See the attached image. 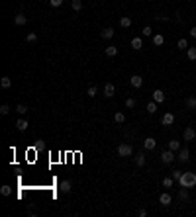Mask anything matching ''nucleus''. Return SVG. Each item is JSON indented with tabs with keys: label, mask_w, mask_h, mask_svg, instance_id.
Wrapping results in <instances>:
<instances>
[{
	"label": "nucleus",
	"mask_w": 196,
	"mask_h": 217,
	"mask_svg": "<svg viewBox=\"0 0 196 217\" xmlns=\"http://www.w3.org/2000/svg\"><path fill=\"white\" fill-rule=\"evenodd\" d=\"M135 164H137V166H143V164H145V155H143V153H137V157H135Z\"/></svg>",
	"instance_id": "26"
},
{
	"label": "nucleus",
	"mask_w": 196,
	"mask_h": 217,
	"mask_svg": "<svg viewBox=\"0 0 196 217\" xmlns=\"http://www.w3.org/2000/svg\"><path fill=\"white\" fill-rule=\"evenodd\" d=\"M178 184L184 186V188H194L196 186V174H194V172H184V174L180 176Z\"/></svg>",
	"instance_id": "1"
},
{
	"label": "nucleus",
	"mask_w": 196,
	"mask_h": 217,
	"mask_svg": "<svg viewBox=\"0 0 196 217\" xmlns=\"http://www.w3.org/2000/svg\"><path fill=\"white\" fill-rule=\"evenodd\" d=\"M178 200H188V192H186V188L184 186H180V190H178Z\"/></svg>",
	"instance_id": "24"
},
{
	"label": "nucleus",
	"mask_w": 196,
	"mask_h": 217,
	"mask_svg": "<svg viewBox=\"0 0 196 217\" xmlns=\"http://www.w3.org/2000/svg\"><path fill=\"white\" fill-rule=\"evenodd\" d=\"M180 176H183V172H180V170H173V180H175V182H178Z\"/></svg>",
	"instance_id": "37"
},
{
	"label": "nucleus",
	"mask_w": 196,
	"mask_h": 217,
	"mask_svg": "<svg viewBox=\"0 0 196 217\" xmlns=\"http://www.w3.org/2000/svg\"><path fill=\"white\" fill-rule=\"evenodd\" d=\"M106 55L108 57H116V55H118V47H116V45H108L106 47Z\"/></svg>",
	"instance_id": "19"
},
{
	"label": "nucleus",
	"mask_w": 196,
	"mask_h": 217,
	"mask_svg": "<svg viewBox=\"0 0 196 217\" xmlns=\"http://www.w3.org/2000/svg\"><path fill=\"white\" fill-rule=\"evenodd\" d=\"M16 127H18V131H26V129H28V119L20 118V119L16 121Z\"/></svg>",
	"instance_id": "14"
},
{
	"label": "nucleus",
	"mask_w": 196,
	"mask_h": 217,
	"mask_svg": "<svg viewBox=\"0 0 196 217\" xmlns=\"http://www.w3.org/2000/svg\"><path fill=\"white\" fill-rule=\"evenodd\" d=\"M8 112H10V106L8 104H2V106H0V113H2V115H6Z\"/></svg>",
	"instance_id": "36"
},
{
	"label": "nucleus",
	"mask_w": 196,
	"mask_h": 217,
	"mask_svg": "<svg viewBox=\"0 0 196 217\" xmlns=\"http://www.w3.org/2000/svg\"><path fill=\"white\" fill-rule=\"evenodd\" d=\"M186 55H188V59H190V61H196V47H188L186 49Z\"/></svg>",
	"instance_id": "25"
},
{
	"label": "nucleus",
	"mask_w": 196,
	"mask_h": 217,
	"mask_svg": "<svg viewBox=\"0 0 196 217\" xmlns=\"http://www.w3.org/2000/svg\"><path fill=\"white\" fill-rule=\"evenodd\" d=\"M190 37L196 39V27H190Z\"/></svg>",
	"instance_id": "41"
},
{
	"label": "nucleus",
	"mask_w": 196,
	"mask_h": 217,
	"mask_svg": "<svg viewBox=\"0 0 196 217\" xmlns=\"http://www.w3.org/2000/svg\"><path fill=\"white\" fill-rule=\"evenodd\" d=\"M26 41L28 43H35V41H38V35H35V33H28L26 35Z\"/></svg>",
	"instance_id": "34"
},
{
	"label": "nucleus",
	"mask_w": 196,
	"mask_h": 217,
	"mask_svg": "<svg viewBox=\"0 0 196 217\" xmlns=\"http://www.w3.org/2000/svg\"><path fill=\"white\" fill-rule=\"evenodd\" d=\"M173 123H175V115H173L171 112H167L163 118H161V125H167V127H169V125H173Z\"/></svg>",
	"instance_id": "4"
},
{
	"label": "nucleus",
	"mask_w": 196,
	"mask_h": 217,
	"mask_svg": "<svg viewBox=\"0 0 196 217\" xmlns=\"http://www.w3.org/2000/svg\"><path fill=\"white\" fill-rule=\"evenodd\" d=\"M129 84H132V86H133V88H139V86L143 84V78H141L139 75H133L132 78H129Z\"/></svg>",
	"instance_id": "8"
},
{
	"label": "nucleus",
	"mask_w": 196,
	"mask_h": 217,
	"mask_svg": "<svg viewBox=\"0 0 196 217\" xmlns=\"http://www.w3.org/2000/svg\"><path fill=\"white\" fill-rule=\"evenodd\" d=\"M173 161H175V151L167 149V151H163V153H161V162H165V164H171Z\"/></svg>",
	"instance_id": "3"
},
{
	"label": "nucleus",
	"mask_w": 196,
	"mask_h": 217,
	"mask_svg": "<svg viewBox=\"0 0 196 217\" xmlns=\"http://www.w3.org/2000/svg\"><path fill=\"white\" fill-rule=\"evenodd\" d=\"M153 100H155L157 104L165 102V92H163V90H155V92H153Z\"/></svg>",
	"instance_id": "11"
},
{
	"label": "nucleus",
	"mask_w": 196,
	"mask_h": 217,
	"mask_svg": "<svg viewBox=\"0 0 196 217\" xmlns=\"http://www.w3.org/2000/svg\"><path fill=\"white\" fill-rule=\"evenodd\" d=\"M177 158H178L180 162H188V158H190V153H188V149H180Z\"/></svg>",
	"instance_id": "9"
},
{
	"label": "nucleus",
	"mask_w": 196,
	"mask_h": 217,
	"mask_svg": "<svg viewBox=\"0 0 196 217\" xmlns=\"http://www.w3.org/2000/svg\"><path fill=\"white\" fill-rule=\"evenodd\" d=\"M120 26H122V27H129V26H132V18L122 16V18H120Z\"/></svg>",
	"instance_id": "21"
},
{
	"label": "nucleus",
	"mask_w": 196,
	"mask_h": 217,
	"mask_svg": "<svg viewBox=\"0 0 196 217\" xmlns=\"http://www.w3.org/2000/svg\"><path fill=\"white\" fill-rule=\"evenodd\" d=\"M173 184H175V180H173V176H171V178H169V176H167V178H163V186H165V188H171Z\"/></svg>",
	"instance_id": "30"
},
{
	"label": "nucleus",
	"mask_w": 196,
	"mask_h": 217,
	"mask_svg": "<svg viewBox=\"0 0 196 217\" xmlns=\"http://www.w3.org/2000/svg\"><path fill=\"white\" fill-rule=\"evenodd\" d=\"M71 8L75 12H81L83 10V2H81V0H71Z\"/></svg>",
	"instance_id": "18"
},
{
	"label": "nucleus",
	"mask_w": 196,
	"mask_h": 217,
	"mask_svg": "<svg viewBox=\"0 0 196 217\" xmlns=\"http://www.w3.org/2000/svg\"><path fill=\"white\" fill-rule=\"evenodd\" d=\"M114 92H116L114 84H112V82H106V84H104V96H106V98H112Z\"/></svg>",
	"instance_id": "7"
},
{
	"label": "nucleus",
	"mask_w": 196,
	"mask_h": 217,
	"mask_svg": "<svg viewBox=\"0 0 196 217\" xmlns=\"http://www.w3.org/2000/svg\"><path fill=\"white\" fill-rule=\"evenodd\" d=\"M169 149L171 151H180V141H169Z\"/></svg>",
	"instance_id": "27"
},
{
	"label": "nucleus",
	"mask_w": 196,
	"mask_h": 217,
	"mask_svg": "<svg viewBox=\"0 0 196 217\" xmlns=\"http://www.w3.org/2000/svg\"><path fill=\"white\" fill-rule=\"evenodd\" d=\"M196 139V131L192 127H186L184 129V141H194Z\"/></svg>",
	"instance_id": "10"
},
{
	"label": "nucleus",
	"mask_w": 196,
	"mask_h": 217,
	"mask_svg": "<svg viewBox=\"0 0 196 217\" xmlns=\"http://www.w3.org/2000/svg\"><path fill=\"white\" fill-rule=\"evenodd\" d=\"M186 108L188 110H196V96H188L186 98Z\"/></svg>",
	"instance_id": "16"
},
{
	"label": "nucleus",
	"mask_w": 196,
	"mask_h": 217,
	"mask_svg": "<svg viewBox=\"0 0 196 217\" xmlns=\"http://www.w3.org/2000/svg\"><path fill=\"white\" fill-rule=\"evenodd\" d=\"M132 47L139 51V49L143 47V39H141V37H133V39H132Z\"/></svg>",
	"instance_id": "17"
},
{
	"label": "nucleus",
	"mask_w": 196,
	"mask_h": 217,
	"mask_svg": "<svg viewBox=\"0 0 196 217\" xmlns=\"http://www.w3.org/2000/svg\"><path fill=\"white\" fill-rule=\"evenodd\" d=\"M177 45H178V49H183V51H184V49H188V41L186 39H178Z\"/></svg>",
	"instance_id": "35"
},
{
	"label": "nucleus",
	"mask_w": 196,
	"mask_h": 217,
	"mask_svg": "<svg viewBox=\"0 0 196 217\" xmlns=\"http://www.w3.org/2000/svg\"><path fill=\"white\" fill-rule=\"evenodd\" d=\"M112 35H114V30H112V27H104V30L100 31V37H102V39H110Z\"/></svg>",
	"instance_id": "12"
},
{
	"label": "nucleus",
	"mask_w": 196,
	"mask_h": 217,
	"mask_svg": "<svg viewBox=\"0 0 196 217\" xmlns=\"http://www.w3.org/2000/svg\"><path fill=\"white\" fill-rule=\"evenodd\" d=\"M114 119H116V123H124V121H126V115L122 113V112H118V113L114 115Z\"/></svg>",
	"instance_id": "28"
},
{
	"label": "nucleus",
	"mask_w": 196,
	"mask_h": 217,
	"mask_svg": "<svg viewBox=\"0 0 196 217\" xmlns=\"http://www.w3.org/2000/svg\"><path fill=\"white\" fill-rule=\"evenodd\" d=\"M118 155H120V157H132V155H133V147H132V145L122 143L120 147H118Z\"/></svg>",
	"instance_id": "2"
},
{
	"label": "nucleus",
	"mask_w": 196,
	"mask_h": 217,
	"mask_svg": "<svg viewBox=\"0 0 196 217\" xmlns=\"http://www.w3.org/2000/svg\"><path fill=\"white\" fill-rule=\"evenodd\" d=\"M141 33L145 35V37H149V35H153V30H151V26H145L143 30H141Z\"/></svg>",
	"instance_id": "33"
},
{
	"label": "nucleus",
	"mask_w": 196,
	"mask_h": 217,
	"mask_svg": "<svg viewBox=\"0 0 196 217\" xmlns=\"http://www.w3.org/2000/svg\"><path fill=\"white\" fill-rule=\"evenodd\" d=\"M49 4H51L53 8H59V6L63 4V0H49Z\"/></svg>",
	"instance_id": "39"
},
{
	"label": "nucleus",
	"mask_w": 196,
	"mask_h": 217,
	"mask_svg": "<svg viewBox=\"0 0 196 217\" xmlns=\"http://www.w3.org/2000/svg\"><path fill=\"white\" fill-rule=\"evenodd\" d=\"M126 108H135V98H128L126 100Z\"/></svg>",
	"instance_id": "38"
},
{
	"label": "nucleus",
	"mask_w": 196,
	"mask_h": 217,
	"mask_svg": "<svg viewBox=\"0 0 196 217\" xmlns=\"http://www.w3.org/2000/svg\"><path fill=\"white\" fill-rule=\"evenodd\" d=\"M14 22H16V26H26V22H28V18L24 16V14H16V18H14Z\"/></svg>",
	"instance_id": "13"
},
{
	"label": "nucleus",
	"mask_w": 196,
	"mask_h": 217,
	"mask_svg": "<svg viewBox=\"0 0 196 217\" xmlns=\"http://www.w3.org/2000/svg\"><path fill=\"white\" fill-rule=\"evenodd\" d=\"M16 112H18L20 115H24V113H28V108H26L24 104H18V106H16Z\"/></svg>",
	"instance_id": "32"
},
{
	"label": "nucleus",
	"mask_w": 196,
	"mask_h": 217,
	"mask_svg": "<svg viewBox=\"0 0 196 217\" xmlns=\"http://www.w3.org/2000/svg\"><path fill=\"white\" fill-rule=\"evenodd\" d=\"M153 43H155V45H157V47H161V45H163V43H165V37H163V35H161V33H157V35H153Z\"/></svg>",
	"instance_id": "22"
},
{
	"label": "nucleus",
	"mask_w": 196,
	"mask_h": 217,
	"mask_svg": "<svg viewBox=\"0 0 196 217\" xmlns=\"http://www.w3.org/2000/svg\"><path fill=\"white\" fill-rule=\"evenodd\" d=\"M59 190H61L63 194H69V192H71V180H63L61 186H59Z\"/></svg>",
	"instance_id": "15"
},
{
	"label": "nucleus",
	"mask_w": 196,
	"mask_h": 217,
	"mask_svg": "<svg viewBox=\"0 0 196 217\" xmlns=\"http://www.w3.org/2000/svg\"><path fill=\"white\" fill-rule=\"evenodd\" d=\"M143 147H145V151H153L157 147V141L153 139V137H147V139L143 141Z\"/></svg>",
	"instance_id": "6"
},
{
	"label": "nucleus",
	"mask_w": 196,
	"mask_h": 217,
	"mask_svg": "<svg viewBox=\"0 0 196 217\" xmlns=\"http://www.w3.org/2000/svg\"><path fill=\"white\" fill-rule=\"evenodd\" d=\"M96 92H98V88H96L94 84H92V86H88V90H86V94H88L90 98H94V96H96Z\"/></svg>",
	"instance_id": "29"
},
{
	"label": "nucleus",
	"mask_w": 196,
	"mask_h": 217,
	"mask_svg": "<svg viewBox=\"0 0 196 217\" xmlns=\"http://www.w3.org/2000/svg\"><path fill=\"white\" fill-rule=\"evenodd\" d=\"M0 194H2V196H10V194H12V188L10 186H2V188H0Z\"/></svg>",
	"instance_id": "31"
},
{
	"label": "nucleus",
	"mask_w": 196,
	"mask_h": 217,
	"mask_svg": "<svg viewBox=\"0 0 196 217\" xmlns=\"http://www.w3.org/2000/svg\"><path fill=\"white\" fill-rule=\"evenodd\" d=\"M137 215H139V217H145V215H147V211H145V209H139V211H137Z\"/></svg>",
	"instance_id": "40"
},
{
	"label": "nucleus",
	"mask_w": 196,
	"mask_h": 217,
	"mask_svg": "<svg viewBox=\"0 0 196 217\" xmlns=\"http://www.w3.org/2000/svg\"><path fill=\"white\" fill-rule=\"evenodd\" d=\"M171 201H173V198H171V194H167V192H163L161 196H159V204L161 205H171Z\"/></svg>",
	"instance_id": "5"
},
{
	"label": "nucleus",
	"mask_w": 196,
	"mask_h": 217,
	"mask_svg": "<svg viewBox=\"0 0 196 217\" xmlns=\"http://www.w3.org/2000/svg\"><path fill=\"white\" fill-rule=\"evenodd\" d=\"M0 84H2V88H10V86H12L10 76H2V78H0Z\"/></svg>",
	"instance_id": "23"
},
{
	"label": "nucleus",
	"mask_w": 196,
	"mask_h": 217,
	"mask_svg": "<svg viewBox=\"0 0 196 217\" xmlns=\"http://www.w3.org/2000/svg\"><path fill=\"white\" fill-rule=\"evenodd\" d=\"M145 110H147V113H155V112H157V102H155V100H151Z\"/></svg>",
	"instance_id": "20"
}]
</instances>
